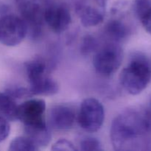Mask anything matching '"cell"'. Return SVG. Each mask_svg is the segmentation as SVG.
Wrapping results in <instances>:
<instances>
[{
	"instance_id": "1",
	"label": "cell",
	"mask_w": 151,
	"mask_h": 151,
	"mask_svg": "<svg viewBox=\"0 0 151 151\" xmlns=\"http://www.w3.org/2000/svg\"><path fill=\"white\" fill-rule=\"evenodd\" d=\"M150 133L151 111L128 109L112 122L111 141L115 150H147Z\"/></svg>"
},
{
	"instance_id": "2",
	"label": "cell",
	"mask_w": 151,
	"mask_h": 151,
	"mask_svg": "<svg viewBox=\"0 0 151 151\" xmlns=\"http://www.w3.org/2000/svg\"><path fill=\"white\" fill-rule=\"evenodd\" d=\"M151 68L148 60L144 55L135 53L129 63L121 72L120 84L124 89L131 95L142 92L150 83Z\"/></svg>"
},
{
	"instance_id": "3",
	"label": "cell",
	"mask_w": 151,
	"mask_h": 151,
	"mask_svg": "<svg viewBox=\"0 0 151 151\" xmlns=\"http://www.w3.org/2000/svg\"><path fill=\"white\" fill-rule=\"evenodd\" d=\"M123 60V51L116 43L103 46L97 52L94 58L96 72L103 76L109 77L118 70Z\"/></svg>"
},
{
	"instance_id": "4",
	"label": "cell",
	"mask_w": 151,
	"mask_h": 151,
	"mask_svg": "<svg viewBox=\"0 0 151 151\" xmlns=\"http://www.w3.org/2000/svg\"><path fill=\"white\" fill-rule=\"evenodd\" d=\"M105 119L103 106L95 98H87L82 102L78 120L83 130L94 133L100 129Z\"/></svg>"
},
{
	"instance_id": "5",
	"label": "cell",
	"mask_w": 151,
	"mask_h": 151,
	"mask_svg": "<svg viewBox=\"0 0 151 151\" xmlns=\"http://www.w3.org/2000/svg\"><path fill=\"white\" fill-rule=\"evenodd\" d=\"M27 33V26L22 18L12 14L0 18V43L3 45H19Z\"/></svg>"
},
{
	"instance_id": "6",
	"label": "cell",
	"mask_w": 151,
	"mask_h": 151,
	"mask_svg": "<svg viewBox=\"0 0 151 151\" xmlns=\"http://www.w3.org/2000/svg\"><path fill=\"white\" fill-rule=\"evenodd\" d=\"M44 20L53 32L60 33L68 29L72 16L66 4L49 2L44 9Z\"/></svg>"
},
{
	"instance_id": "7",
	"label": "cell",
	"mask_w": 151,
	"mask_h": 151,
	"mask_svg": "<svg viewBox=\"0 0 151 151\" xmlns=\"http://www.w3.org/2000/svg\"><path fill=\"white\" fill-rule=\"evenodd\" d=\"M45 102L40 99H30L18 106L17 119L24 125L38 123L44 120Z\"/></svg>"
},
{
	"instance_id": "8",
	"label": "cell",
	"mask_w": 151,
	"mask_h": 151,
	"mask_svg": "<svg viewBox=\"0 0 151 151\" xmlns=\"http://www.w3.org/2000/svg\"><path fill=\"white\" fill-rule=\"evenodd\" d=\"M76 116L73 109L66 105H58L50 109L49 119L55 129L66 131L73 126Z\"/></svg>"
},
{
	"instance_id": "9",
	"label": "cell",
	"mask_w": 151,
	"mask_h": 151,
	"mask_svg": "<svg viewBox=\"0 0 151 151\" xmlns=\"http://www.w3.org/2000/svg\"><path fill=\"white\" fill-rule=\"evenodd\" d=\"M76 13L83 26L86 27L97 26L104 20L105 11L99 7L78 4L76 6Z\"/></svg>"
},
{
	"instance_id": "10",
	"label": "cell",
	"mask_w": 151,
	"mask_h": 151,
	"mask_svg": "<svg viewBox=\"0 0 151 151\" xmlns=\"http://www.w3.org/2000/svg\"><path fill=\"white\" fill-rule=\"evenodd\" d=\"M26 136L38 147H46L51 140V134L45 121L24 125Z\"/></svg>"
},
{
	"instance_id": "11",
	"label": "cell",
	"mask_w": 151,
	"mask_h": 151,
	"mask_svg": "<svg viewBox=\"0 0 151 151\" xmlns=\"http://www.w3.org/2000/svg\"><path fill=\"white\" fill-rule=\"evenodd\" d=\"M29 89L31 96H51L57 94L58 85L55 81L47 75L29 83Z\"/></svg>"
},
{
	"instance_id": "12",
	"label": "cell",
	"mask_w": 151,
	"mask_h": 151,
	"mask_svg": "<svg viewBox=\"0 0 151 151\" xmlns=\"http://www.w3.org/2000/svg\"><path fill=\"white\" fill-rule=\"evenodd\" d=\"M18 106L16 100L6 92H0V116L8 121L17 119Z\"/></svg>"
},
{
	"instance_id": "13",
	"label": "cell",
	"mask_w": 151,
	"mask_h": 151,
	"mask_svg": "<svg viewBox=\"0 0 151 151\" xmlns=\"http://www.w3.org/2000/svg\"><path fill=\"white\" fill-rule=\"evenodd\" d=\"M25 69L29 83L47 75V64L42 58H35L27 62Z\"/></svg>"
},
{
	"instance_id": "14",
	"label": "cell",
	"mask_w": 151,
	"mask_h": 151,
	"mask_svg": "<svg viewBox=\"0 0 151 151\" xmlns=\"http://www.w3.org/2000/svg\"><path fill=\"white\" fill-rule=\"evenodd\" d=\"M106 32L111 38L118 42L127 38L129 34V28L122 21L114 19L107 24Z\"/></svg>"
},
{
	"instance_id": "15",
	"label": "cell",
	"mask_w": 151,
	"mask_h": 151,
	"mask_svg": "<svg viewBox=\"0 0 151 151\" xmlns=\"http://www.w3.org/2000/svg\"><path fill=\"white\" fill-rule=\"evenodd\" d=\"M22 16L41 12L45 9L49 0H15Z\"/></svg>"
},
{
	"instance_id": "16",
	"label": "cell",
	"mask_w": 151,
	"mask_h": 151,
	"mask_svg": "<svg viewBox=\"0 0 151 151\" xmlns=\"http://www.w3.org/2000/svg\"><path fill=\"white\" fill-rule=\"evenodd\" d=\"M38 149L39 147L27 136L13 139L9 146V150L11 151H35Z\"/></svg>"
},
{
	"instance_id": "17",
	"label": "cell",
	"mask_w": 151,
	"mask_h": 151,
	"mask_svg": "<svg viewBox=\"0 0 151 151\" xmlns=\"http://www.w3.org/2000/svg\"><path fill=\"white\" fill-rule=\"evenodd\" d=\"M80 147L83 151H99L103 150L102 144L97 139L94 137H86L80 143Z\"/></svg>"
},
{
	"instance_id": "18",
	"label": "cell",
	"mask_w": 151,
	"mask_h": 151,
	"mask_svg": "<svg viewBox=\"0 0 151 151\" xmlns=\"http://www.w3.org/2000/svg\"><path fill=\"white\" fill-rule=\"evenodd\" d=\"M98 47V43L97 39L92 35H86L83 38L81 46V51L83 55H88L96 51Z\"/></svg>"
},
{
	"instance_id": "19",
	"label": "cell",
	"mask_w": 151,
	"mask_h": 151,
	"mask_svg": "<svg viewBox=\"0 0 151 151\" xmlns=\"http://www.w3.org/2000/svg\"><path fill=\"white\" fill-rule=\"evenodd\" d=\"M52 150H66V151H75L76 150V147L74 146V145L70 141L65 139H59L58 141L56 142L55 143L52 145Z\"/></svg>"
},
{
	"instance_id": "20",
	"label": "cell",
	"mask_w": 151,
	"mask_h": 151,
	"mask_svg": "<svg viewBox=\"0 0 151 151\" xmlns=\"http://www.w3.org/2000/svg\"><path fill=\"white\" fill-rule=\"evenodd\" d=\"M143 27L151 35V6L138 17Z\"/></svg>"
},
{
	"instance_id": "21",
	"label": "cell",
	"mask_w": 151,
	"mask_h": 151,
	"mask_svg": "<svg viewBox=\"0 0 151 151\" xmlns=\"http://www.w3.org/2000/svg\"><path fill=\"white\" fill-rule=\"evenodd\" d=\"M10 131V127L8 120L0 116V142L7 139Z\"/></svg>"
},
{
	"instance_id": "22",
	"label": "cell",
	"mask_w": 151,
	"mask_h": 151,
	"mask_svg": "<svg viewBox=\"0 0 151 151\" xmlns=\"http://www.w3.org/2000/svg\"><path fill=\"white\" fill-rule=\"evenodd\" d=\"M94 1L97 4V7L105 11V9H106V5H107L108 0H94Z\"/></svg>"
}]
</instances>
